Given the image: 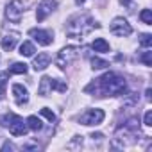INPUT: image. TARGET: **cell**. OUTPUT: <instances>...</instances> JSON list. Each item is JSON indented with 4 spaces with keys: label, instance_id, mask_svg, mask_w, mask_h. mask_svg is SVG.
<instances>
[{
    "label": "cell",
    "instance_id": "cell-1",
    "mask_svg": "<svg viewBox=\"0 0 152 152\" xmlns=\"http://www.w3.org/2000/svg\"><path fill=\"white\" fill-rule=\"evenodd\" d=\"M86 91L95 93L97 97H118L127 91V83L122 75L115 72H107L102 77L95 79V83H91L86 88Z\"/></svg>",
    "mask_w": 152,
    "mask_h": 152
},
{
    "label": "cell",
    "instance_id": "cell-2",
    "mask_svg": "<svg viewBox=\"0 0 152 152\" xmlns=\"http://www.w3.org/2000/svg\"><path fill=\"white\" fill-rule=\"evenodd\" d=\"M138 134H140V122L136 118H131L129 122H125L124 125L118 127V131L115 132V147H131L138 141Z\"/></svg>",
    "mask_w": 152,
    "mask_h": 152
},
{
    "label": "cell",
    "instance_id": "cell-3",
    "mask_svg": "<svg viewBox=\"0 0 152 152\" xmlns=\"http://www.w3.org/2000/svg\"><path fill=\"white\" fill-rule=\"evenodd\" d=\"M99 27H100V25H99L91 16H88V15H75L73 18L68 20V29H66V32H68L70 38H83V36H86L90 31L99 29Z\"/></svg>",
    "mask_w": 152,
    "mask_h": 152
},
{
    "label": "cell",
    "instance_id": "cell-4",
    "mask_svg": "<svg viewBox=\"0 0 152 152\" xmlns=\"http://www.w3.org/2000/svg\"><path fill=\"white\" fill-rule=\"evenodd\" d=\"M0 122H2L4 127L9 129V132L13 136H25V132L29 131L27 122L22 116H18V115H4L2 118H0Z\"/></svg>",
    "mask_w": 152,
    "mask_h": 152
},
{
    "label": "cell",
    "instance_id": "cell-5",
    "mask_svg": "<svg viewBox=\"0 0 152 152\" xmlns=\"http://www.w3.org/2000/svg\"><path fill=\"white\" fill-rule=\"evenodd\" d=\"M77 56H79V47H64V48L59 50V54L56 57V64L61 70H64L66 66H70L75 61V57H77Z\"/></svg>",
    "mask_w": 152,
    "mask_h": 152
},
{
    "label": "cell",
    "instance_id": "cell-6",
    "mask_svg": "<svg viewBox=\"0 0 152 152\" xmlns=\"http://www.w3.org/2000/svg\"><path fill=\"white\" fill-rule=\"evenodd\" d=\"M52 90H57V91H66V90H68V86H66L64 83L57 81V79H52V77H43V79L39 81L38 93H39L41 97H47Z\"/></svg>",
    "mask_w": 152,
    "mask_h": 152
},
{
    "label": "cell",
    "instance_id": "cell-7",
    "mask_svg": "<svg viewBox=\"0 0 152 152\" xmlns=\"http://www.w3.org/2000/svg\"><path fill=\"white\" fill-rule=\"evenodd\" d=\"M23 13H25V6H23V2H20V0H13V2H9L7 7H6V18L9 22H13V23H18L22 20Z\"/></svg>",
    "mask_w": 152,
    "mask_h": 152
},
{
    "label": "cell",
    "instance_id": "cell-8",
    "mask_svg": "<svg viewBox=\"0 0 152 152\" xmlns=\"http://www.w3.org/2000/svg\"><path fill=\"white\" fill-rule=\"evenodd\" d=\"M111 32L115 34V36H120V38H127V36H131V32H132V27H131V23L125 20V18H115L113 22H111Z\"/></svg>",
    "mask_w": 152,
    "mask_h": 152
},
{
    "label": "cell",
    "instance_id": "cell-9",
    "mask_svg": "<svg viewBox=\"0 0 152 152\" xmlns=\"http://www.w3.org/2000/svg\"><path fill=\"white\" fill-rule=\"evenodd\" d=\"M104 116H106V113L102 109H97L95 107V109H88L84 115H81L79 122L83 125H99V124H102Z\"/></svg>",
    "mask_w": 152,
    "mask_h": 152
},
{
    "label": "cell",
    "instance_id": "cell-10",
    "mask_svg": "<svg viewBox=\"0 0 152 152\" xmlns=\"http://www.w3.org/2000/svg\"><path fill=\"white\" fill-rule=\"evenodd\" d=\"M56 7H57V2H56V0H41L39 6H38V9H36V18H38V22H43L48 15H52V11H56Z\"/></svg>",
    "mask_w": 152,
    "mask_h": 152
},
{
    "label": "cell",
    "instance_id": "cell-11",
    "mask_svg": "<svg viewBox=\"0 0 152 152\" xmlns=\"http://www.w3.org/2000/svg\"><path fill=\"white\" fill-rule=\"evenodd\" d=\"M29 34L34 38V41H38L39 45H43V47H47V45H50L52 41H54V34L50 32V31H43V29H31L29 31Z\"/></svg>",
    "mask_w": 152,
    "mask_h": 152
},
{
    "label": "cell",
    "instance_id": "cell-12",
    "mask_svg": "<svg viewBox=\"0 0 152 152\" xmlns=\"http://www.w3.org/2000/svg\"><path fill=\"white\" fill-rule=\"evenodd\" d=\"M11 91H13L15 102H16L18 106H23V104L29 102V91H27V88H23L22 84H13Z\"/></svg>",
    "mask_w": 152,
    "mask_h": 152
},
{
    "label": "cell",
    "instance_id": "cell-13",
    "mask_svg": "<svg viewBox=\"0 0 152 152\" xmlns=\"http://www.w3.org/2000/svg\"><path fill=\"white\" fill-rule=\"evenodd\" d=\"M48 64H50V56H48L47 52H41V54H38V56L34 57L32 68H34L36 72H41V70H45Z\"/></svg>",
    "mask_w": 152,
    "mask_h": 152
},
{
    "label": "cell",
    "instance_id": "cell-14",
    "mask_svg": "<svg viewBox=\"0 0 152 152\" xmlns=\"http://www.w3.org/2000/svg\"><path fill=\"white\" fill-rule=\"evenodd\" d=\"M18 39H20V34H18V32H9V34H6V36L2 38V48L11 52V50L16 47Z\"/></svg>",
    "mask_w": 152,
    "mask_h": 152
},
{
    "label": "cell",
    "instance_id": "cell-15",
    "mask_svg": "<svg viewBox=\"0 0 152 152\" xmlns=\"http://www.w3.org/2000/svg\"><path fill=\"white\" fill-rule=\"evenodd\" d=\"M91 47H93V50L95 52H109V43L104 39V38H97L93 43H91Z\"/></svg>",
    "mask_w": 152,
    "mask_h": 152
},
{
    "label": "cell",
    "instance_id": "cell-16",
    "mask_svg": "<svg viewBox=\"0 0 152 152\" xmlns=\"http://www.w3.org/2000/svg\"><path fill=\"white\" fill-rule=\"evenodd\" d=\"M25 122H27V127H29L31 131H36V132H38V131H41V129H43V124H41V120H39L38 116H34V115H31V116H29Z\"/></svg>",
    "mask_w": 152,
    "mask_h": 152
},
{
    "label": "cell",
    "instance_id": "cell-17",
    "mask_svg": "<svg viewBox=\"0 0 152 152\" xmlns=\"http://www.w3.org/2000/svg\"><path fill=\"white\" fill-rule=\"evenodd\" d=\"M34 52H36V48H34V45H32L31 41H23V43L20 45V54H22V56L31 57V56H34Z\"/></svg>",
    "mask_w": 152,
    "mask_h": 152
},
{
    "label": "cell",
    "instance_id": "cell-18",
    "mask_svg": "<svg viewBox=\"0 0 152 152\" xmlns=\"http://www.w3.org/2000/svg\"><path fill=\"white\" fill-rule=\"evenodd\" d=\"M11 73H18V75H23V73H27V64L25 63H15L13 66H11V70H9Z\"/></svg>",
    "mask_w": 152,
    "mask_h": 152
},
{
    "label": "cell",
    "instance_id": "cell-19",
    "mask_svg": "<svg viewBox=\"0 0 152 152\" xmlns=\"http://www.w3.org/2000/svg\"><path fill=\"white\" fill-rule=\"evenodd\" d=\"M91 64H93L95 70H102V68H107V66H109V63L104 61V59H100V57H93V59H91Z\"/></svg>",
    "mask_w": 152,
    "mask_h": 152
},
{
    "label": "cell",
    "instance_id": "cell-20",
    "mask_svg": "<svg viewBox=\"0 0 152 152\" xmlns=\"http://www.w3.org/2000/svg\"><path fill=\"white\" fill-rule=\"evenodd\" d=\"M140 18H141V22H143V23L152 25V13H150V9H143V11L140 13Z\"/></svg>",
    "mask_w": 152,
    "mask_h": 152
},
{
    "label": "cell",
    "instance_id": "cell-21",
    "mask_svg": "<svg viewBox=\"0 0 152 152\" xmlns=\"http://www.w3.org/2000/svg\"><path fill=\"white\" fill-rule=\"evenodd\" d=\"M6 79H7V72L0 73V97H4L6 93Z\"/></svg>",
    "mask_w": 152,
    "mask_h": 152
},
{
    "label": "cell",
    "instance_id": "cell-22",
    "mask_svg": "<svg viewBox=\"0 0 152 152\" xmlns=\"http://www.w3.org/2000/svg\"><path fill=\"white\" fill-rule=\"evenodd\" d=\"M140 45H141V47H145V48L152 47V36H150V34H143V36H141V39H140Z\"/></svg>",
    "mask_w": 152,
    "mask_h": 152
},
{
    "label": "cell",
    "instance_id": "cell-23",
    "mask_svg": "<svg viewBox=\"0 0 152 152\" xmlns=\"http://www.w3.org/2000/svg\"><path fill=\"white\" fill-rule=\"evenodd\" d=\"M39 113H41V115H43V116H45V118H47L48 122H56V115H54V113H52V111H50L48 107H43V109H41Z\"/></svg>",
    "mask_w": 152,
    "mask_h": 152
},
{
    "label": "cell",
    "instance_id": "cell-24",
    "mask_svg": "<svg viewBox=\"0 0 152 152\" xmlns=\"http://www.w3.org/2000/svg\"><path fill=\"white\" fill-rule=\"evenodd\" d=\"M140 59H141V63H143L145 66H152V52H145Z\"/></svg>",
    "mask_w": 152,
    "mask_h": 152
},
{
    "label": "cell",
    "instance_id": "cell-25",
    "mask_svg": "<svg viewBox=\"0 0 152 152\" xmlns=\"http://www.w3.org/2000/svg\"><path fill=\"white\" fill-rule=\"evenodd\" d=\"M143 125H145V127H152V111H150V109L145 113V118H143Z\"/></svg>",
    "mask_w": 152,
    "mask_h": 152
},
{
    "label": "cell",
    "instance_id": "cell-26",
    "mask_svg": "<svg viewBox=\"0 0 152 152\" xmlns=\"http://www.w3.org/2000/svg\"><path fill=\"white\" fill-rule=\"evenodd\" d=\"M7 148H9V150H15V147H13L11 143H4V145H2V150H7Z\"/></svg>",
    "mask_w": 152,
    "mask_h": 152
},
{
    "label": "cell",
    "instance_id": "cell-27",
    "mask_svg": "<svg viewBox=\"0 0 152 152\" xmlns=\"http://www.w3.org/2000/svg\"><path fill=\"white\" fill-rule=\"evenodd\" d=\"M91 138H93V140H100V138H102V134H100V132H97V134L93 132V134H91Z\"/></svg>",
    "mask_w": 152,
    "mask_h": 152
},
{
    "label": "cell",
    "instance_id": "cell-28",
    "mask_svg": "<svg viewBox=\"0 0 152 152\" xmlns=\"http://www.w3.org/2000/svg\"><path fill=\"white\" fill-rule=\"evenodd\" d=\"M145 95H147V100H150V95H152V90H150V88H148V90H147V91H145Z\"/></svg>",
    "mask_w": 152,
    "mask_h": 152
},
{
    "label": "cell",
    "instance_id": "cell-29",
    "mask_svg": "<svg viewBox=\"0 0 152 152\" xmlns=\"http://www.w3.org/2000/svg\"><path fill=\"white\" fill-rule=\"evenodd\" d=\"M120 2H122L124 6H131V0H120Z\"/></svg>",
    "mask_w": 152,
    "mask_h": 152
},
{
    "label": "cell",
    "instance_id": "cell-30",
    "mask_svg": "<svg viewBox=\"0 0 152 152\" xmlns=\"http://www.w3.org/2000/svg\"><path fill=\"white\" fill-rule=\"evenodd\" d=\"M75 2H77L79 6H83V4H84V0H75Z\"/></svg>",
    "mask_w": 152,
    "mask_h": 152
}]
</instances>
